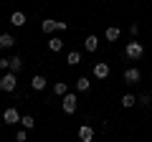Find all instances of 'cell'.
<instances>
[{"label": "cell", "mask_w": 152, "mask_h": 142, "mask_svg": "<svg viewBox=\"0 0 152 142\" xmlns=\"http://www.w3.org/2000/svg\"><path fill=\"white\" fill-rule=\"evenodd\" d=\"M15 84H18V76H15V71L8 69L5 74H3V79H0V91H15Z\"/></svg>", "instance_id": "6da1fadb"}, {"label": "cell", "mask_w": 152, "mask_h": 142, "mask_svg": "<svg viewBox=\"0 0 152 142\" xmlns=\"http://www.w3.org/2000/svg\"><path fill=\"white\" fill-rule=\"evenodd\" d=\"M142 53H145V46L137 43V41L127 43V48H124V56H127L129 61H140V59H142Z\"/></svg>", "instance_id": "7a4b0ae2"}, {"label": "cell", "mask_w": 152, "mask_h": 142, "mask_svg": "<svg viewBox=\"0 0 152 142\" xmlns=\"http://www.w3.org/2000/svg\"><path fill=\"white\" fill-rule=\"evenodd\" d=\"M76 104H79V99H76V94L66 91V94H64V102H61V107H64V112H66V114H74V112H76Z\"/></svg>", "instance_id": "3957f363"}, {"label": "cell", "mask_w": 152, "mask_h": 142, "mask_svg": "<svg viewBox=\"0 0 152 142\" xmlns=\"http://www.w3.org/2000/svg\"><path fill=\"white\" fill-rule=\"evenodd\" d=\"M3 119H5V124H15V122H20V114H18L15 107H8V109L3 112Z\"/></svg>", "instance_id": "277c9868"}, {"label": "cell", "mask_w": 152, "mask_h": 142, "mask_svg": "<svg viewBox=\"0 0 152 142\" xmlns=\"http://www.w3.org/2000/svg\"><path fill=\"white\" fill-rule=\"evenodd\" d=\"M142 79V71L137 69V66H132V69H127L124 71V81H129V84H137Z\"/></svg>", "instance_id": "5b68a950"}, {"label": "cell", "mask_w": 152, "mask_h": 142, "mask_svg": "<svg viewBox=\"0 0 152 142\" xmlns=\"http://www.w3.org/2000/svg\"><path fill=\"white\" fill-rule=\"evenodd\" d=\"M79 140H81V142H91V140H94L91 124H81V127H79Z\"/></svg>", "instance_id": "8992f818"}, {"label": "cell", "mask_w": 152, "mask_h": 142, "mask_svg": "<svg viewBox=\"0 0 152 142\" xmlns=\"http://www.w3.org/2000/svg\"><path fill=\"white\" fill-rule=\"evenodd\" d=\"M109 71H112V69H109V64H102V61L94 64V76H96V79H107Z\"/></svg>", "instance_id": "52a82bcc"}, {"label": "cell", "mask_w": 152, "mask_h": 142, "mask_svg": "<svg viewBox=\"0 0 152 142\" xmlns=\"http://www.w3.org/2000/svg\"><path fill=\"white\" fill-rule=\"evenodd\" d=\"M41 31H43V33H53V31H58V20H51V18H46V20L41 23Z\"/></svg>", "instance_id": "ba28073f"}, {"label": "cell", "mask_w": 152, "mask_h": 142, "mask_svg": "<svg viewBox=\"0 0 152 142\" xmlns=\"http://www.w3.org/2000/svg\"><path fill=\"white\" fill-rule=\"evenodd\" d=\"M15 46V38L10 33H0V48H13Z\"/></svg>", "instance_id": "9c48e42d"}, {"label": "cell", "mask_w": 152, "mask_h": 142, "mask_svg": "<svg viewBox=\"0 0 152 142\" xmlns=\"http://www.w3.org/2000/svg\"><path fill=\"white\" fill-rule=\"evenodd\" d=\"M31 86H33V91H43V89H46V79L38 74V76L31 79Z\"/></svg>", "instance_id": "30bf717a"}, {"label": "cell", "mask_w": 152, "mask_h": 142, "mask_svg": "<svg viewBox=\"0 0 152 142\" xmlns=\"http://www.w3.org/2000/svg\"><path fill=\"white\" fill-rule=\"evenodd\" d=\"M10 23H13V26H26V13L15 10V13L10 15Z\"/></svg>", "instance_id": "8fae6325"}, {"label": "cell", "mask_w": 152, "mask_h": 142, "mask_svg": "<svg viewBox=\"0 0 152 142\" xmlns=\"http://www.w3.org/2000/svg\"><path fill=\"white\" fill-rule=\"evenodd\" d=\"M119 26H109L107 28V41H117V38H119Z\"/></svg>", "instance_id": "7c38bea8"}, {"label": "cell", "mask_w": 152, "mask_h": 142, "mask_svg": "<svg viewBox=\"0 0 152 142\" xmlns=\"http://www.w3.org/2000/svg\"><path fill=\"white\" fill-rule=\"evenodd\" d=\"M48 48H51V51H53V53H56V51H61V48H64V41H61L58 36H53V38L48 41Z\"/></svg>", "instance_id": "4fadbf2b"}, {"label": "cell", "mask_w": 152, "mask_h": 142, "mask_svg": "<svg viewBox=\"0 0 152 142\" xmlns=\"http://www.w3.org/2000/svg\"><path fill=\"white\" fill-rule=\"evenodd\" d=\"M84 46H86V51H96L99 48V38L96 36H86V43Z\"/></svg>", "instance_id": "5bb4252c"}, {"label": "cell", "mask_w": 152, "mask_h": 142, "mask_svg": "<svg viewBox=\"0 0 152 142\" xmlns=\"http://www.w3.org/2000/svg\"><path fill=\"white\" fill-rule=\"evenodd\" d=\"M134 104H137V97H134V94H124V97H122V107L129 109V107H134Z\"/></svg>", "instance_id": "9a60e30c"}, {"label": "cell", "mask_w": 152, "mask_h": 142, "mask_svg": "<svg viewBox=\"0 0 152 142\" xmlns=\"http://www.w3.org/2000/svg\"><path fill=\"white\" fill-rule=\"evenodd\" d=\"M76 89H79V91H89V89H91V81H89L86 76H81L79 81H76Z\"/></svg>", "instance_id": "2e32d148"}, {"label": "cell", "mask_w": 152, "mask_h": 142, "mask_svg": "<svg viewBox=\"0 0 152 142\" xmlns=\"http://www.w3.org/2000/svg\"><path fill=\"white\" fill-rule=\"evenodd\" d=\"M66 91H69V84H66V81H58V84H53V94H58V97H64Z\"/></svg>", "instance_id": "e0dca14e"}, {"label": "cell", "mask_w": 152, "mask_h": 142, "mask_svg": "<svg viewBox=\"0 0 152 142\" xmlns=\"http://www.w3.org/2000/svg\"><path fill=\"white\" fill-rule=\"evenodd\" d=\"M79 61H81V53L79 51H71L69 53V66H79Z\"/></svg>", "instance_id": "ac0fdd59"}, {"label": "cell", "mask_w": 152, "mask_h": 142, "mask_svg": "<svg viewBox=\"0 0 152 142\" xmlns=\"http://www.w3.org/2000/svg\"><path fill=\"white\" fill-rule=\"evenodd\" d=\"M20 69H23V61L18 59V56H13V59H10V71H15V74H18Z\"/></svg>", "instance_id": "d6986e66"}, {"label": "cell", "mask_w": 152, "mask_h": 142, "mask_svg": "<svg viewBox=\"0 0 152 142\" xmlns=\"http://www.w3.org/2000/svg\"><path fill=\"white\" fill-rule=\"evenodd\" d=\"M20 124H23V127H26V130H31V127H33V124H36V119H33V117H31V114H26V117H20Z\"/></svg>", "instance_id": "ffe728a7"}, {"label": "cell", "mask_w": 152, "mask_h": 142, "mask_svg": "<svg viewBox=\"0 0 152 142\" xmlns=\"http://www.w3.org/2000/svg\"><path fill=\"white\" fill-rule=\"evenodd\" d=\"M0 69H3V71L10 69V59H0Z\"/></svg>", "instance_id": "44dd1931"}, {"label": "cell", "mask_w": 152, "mask_h": 142, "mask_svg": "<svg viewBox=\"0 0 152 142\" xmlns=\"http://www.w3.org/2000/svg\"><path fill=\"white\" fill-rule=\"evenodd\" d=\"M26 132H28V130H20V132L15 135V140H18V142H26Z\"/></svg>", "instance_id": "7402d4cb"}, {"label": "cell", "mask_w": 152, "mask_h": 142, "mask_svg": "<svg viewBox=\"0 0 152 142\" xmlns=\"http://www.w3.org/2000/svg\"><path fill=\"white\" fill-rule=\"evenodd\" d=\"M129 33H132V36H137V33H140V26H137V23H134V26H129Z\"/></svg>", "instance_id": "603a6c76"}]
</instances>
